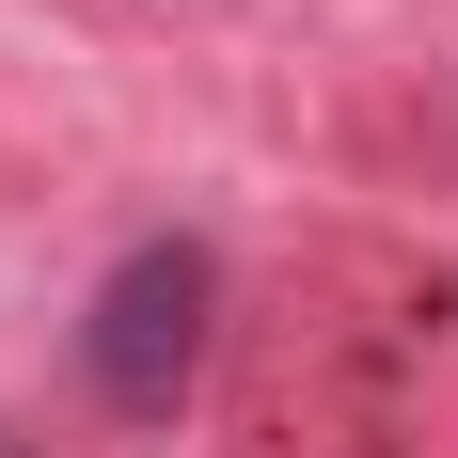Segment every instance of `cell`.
Instances as JSON below:
<instances>
[{"label": "cell", "instance_id": "6da1fadb", "mask_svg": "<svg viewBox=\"0 0 458 458\" xmlns=\"http://www.w3.org/2000/svg\"><path fill=\"white\" fill-rule=\"evenodd\" d=\"M206 348H222V253H206V237L111 253V284H95V317H80V379L95 395L127 427H174L190 395H206Z\"/></svg>", "mask_w": 458, "mask_h": 458}, {"label": "cell", "instance_id": "7a4b0ae2", "mask_svg": "<svg viewBox=\"0 0 458 458\" xmlns=\"http://www.w3.org/2000/svg\"><path fill=\"white\" fill-rule=\"evenodd\" d=\"M0 458H32V443H0Z\"/></svg>", "mask_w": 458, "mask_h": 458}]
</instances>
